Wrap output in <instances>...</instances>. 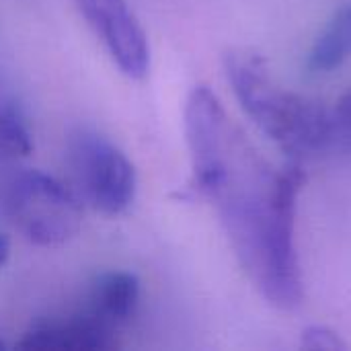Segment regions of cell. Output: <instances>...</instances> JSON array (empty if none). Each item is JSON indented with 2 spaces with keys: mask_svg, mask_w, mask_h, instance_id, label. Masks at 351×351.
I'll return each instance as SVG.
<instances>
[{
  "mask_svg": "<svg viewBox=\"0 0 351 351\" xmlns=\"http://www.w3.org/2000/svg\"><path fill=\"white\" fill-rule=\"evenodd\" d=\"M224 68L245 113L286 154L300 158L331 150L329 109L313 99L280 90L259 53L228 51Z\"/></svg>",
  "mask_w": 351,
  "mask_h": 351,
  "instance_id": "cell-2",
  "label": "cell"
},
{
  "mask_svg": "<svg viewBox=\"0 0 351 351\" xmlns=\"http://www.w3.org/2000/svg\"><path fill=\"white\" fill-rule=\"evenodd\" d=\"M117 68L134 80L150 70V43L128 0H74Z\"/></svg>",
  "mask_w": 351,
  "mask_h": 351,
  "instance_id": "cell-6",
  "label": "cell"
},
{
  "mask_svg": "<svg viewBox=\"0 0 351 351\" xmlns=\"http://www.w3.org/2000/svg\"><path fill=\"white\" fill-rule=\"evenodd\" d=\"M117 329L88 315L72 319H47L31 325L16 341L29 351H113L119 348Z\"/></svg>",
  "mask_w": 351,
  "mask_h": 351,
  "instance_id": "cell-7",
  "label": "cell"
},
{
  "mask_svg": "<svg viewBox=\"0 0 351 351\" xmlns=\"http://www.w3.org/2000/svg\"><path fill=\"white\" fill-rule=\"evenodd\" d=\"M351 53V2L329 21L308 53L311 72H329L343 64Z\"/></svg>",
  "mask_w": 351,
  "mask_h": 351,
  "instance_id": "cell-9",
  "label": "cell"
},
{
  "mask_svg": "<svg viewBox=\"0 0 351 351\" xmlns=\"http://www.w3.org/2000/svg\"><path fill=\"white\" fill-rule=\"evenodd\" d=\"M88 300V313L117 329L138 311L140 280L130 271H107L95 280Z\"/></svg>",
  "mask_w": 351,
  "mask_h": 351,
  "instance_id": "cell-8",
  "label": "cell"
},
{
  "mask_svg": "<svg viewBox=\"0 0 351 351\" xmlns=\"http://www.w3.org/2000/svg\"><path fill=\"white\" fill-rule=\"evenodd\" d=\"M68 162L82 197L107 216L123 214L138 187L132 160L103 134L78 128L68 138Z\"/></svg>",
  "mask_w": 351,
  "mask_h": 351,
  "instance_id": "cell-5",
  "label": "cell"
},
{
  "mask_svg": "<svg viewBox=\"0 0 351 351\" xmlns=\"http://www.w3.org/2000/svg\"><path fill=\"white\" fill-rule=\"evenodd\" d=\"M185 138L193 185L216 208L228 241L253 278L274 202L278 171L232 123L210 86H195L185 103Z\"/></svg>",
  "mask_w": 351,
  "mask_h": 351,
  "instance_id": "cell-1",
  "label": "cell"
},
{
  "mask_svg": "<svg viewBox=\"0 0 351 351\" xmlns=\"http://www.w3.org/2000/svg\"><path fill=\"white\" fill-rule=\"evenodd\" d=\"M33 152V136L23 115L12 107H0V162L25 158Z\"/></svg>",
  "mask_w": 351,
  "mask_h": 351,
  "instance_id": "cell-10",
  "label": "cell"
},
{
  "mask_svg": "<svg viewBox=\"0 0 351 351\" xmlns=\"http://www.w3.org/2000/svg\"><path fill=\"white\" fill-rule=\"evenodd\" d=\"M302 185L304 171L298 162H290L278 171L261 259L253 276V282L267 302L280 308H294L302 302V280L294 245L296 210Z\"/></svg>",
  "mask_w": 351,
  "mask_h": 351,
  "instance_id": "cell-3",
  "label": "cell"
},
{
  "mask_svg": "<svg viewBox=\"0 0 351 351\" xmlns=\"http://www.w3.org/2000/svg\"><path fill=\"white\" fill-rule=\"evenodd\" d=\"M8 257H10V241H8L6 234L0 232V269L4 267V263L8 261Z\"/></svg>",
  "mask_w": 351,
  "mask_h": 351,
  "instance_id": "cell-13",
  "label": "cell"
},
{
  "mask_svg": "<svg viewBox=\"0 0 351 351\" xmlns=\"http://www.w3.org/2000/svg\"><path fill=\"white\" fill-rule=\"evenodd\" d=\"M331 113V150L351 152V90L339 97Z\"/></svg>",
  "mask_w": 351,
  "mask_h": 351,
  "instance_id": "cell-11",
  "label": "cell"
},
{
  "mask_svg": "<svg viewBox=\"0 0 351 351\" xmlns=\"http://www.w3.org/2000/svg\"><path fill=\"white\" fill-rule=\"evenodd\" d=\"M302 348L311 351H341L348 350L346 341L329 327L313 325L302 331Z\"/></svg>",
  "mask_w": 351,
  "mask_h": 351,
  "instance_id": "cell-12",
  "label": "cell"
},
{
  "mask_svg": "<svg viewBox=\"0 0 351 351\" xmlns=\"http://www.w3.org/2000/svg\"><path fill=\"white\" fill-rule=\"evenodd\" d=\"M2 346H4V343H2V339H0V348H2Z\"/></svg>",
  "mask_w": 351,
  "mask_h": 351,
  "instance_id": "cell-14",
  "label": "cell"
},
{
  "mask_svg": "<svg viewBox=\"0 0 351 351\" xmlns=\"http://www.w3.org/2000/svg\"><path fill=\"white\" fill-rule=\"evenodd\" d=\"M6 214L14 228L39 247L64 245L82 224V204L74 191L41 171H25L6 191Z\"/></svg>",
  "mask_w": 351,
  "mask_h": 351,
  "instance_id": "cell-4",
  "label": "cell"
}]
</instances>
